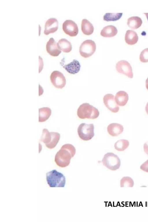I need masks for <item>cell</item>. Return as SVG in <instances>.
Segmentation results:
<instances>
[{
	"label": "cell",
	"mask_w": 148,
	"mask_h": 222,
	"mask_svg": "<svg viewBox=\"0 0 148 222\" xmlns=\"http://www.w3.org/2000/svg\"><path fill=\"white\" fill-rule=\"evenodd\" d=\"M96 49V45L95 42L91 40H87L81 45L79 52L81 56L86 58L92 55Z\"/></svg>",
	"instance_id": "6"
},
{
	"label": "cell",
	"mask_w": 148,
	"mask_h": 222,
	"mask_svg": "<svg viewBox=\"0 0 148 222\" xmlns=\"http://www.w3.org/2000/svg\"><path fill=\"white\" fill-rule=\"evenodd\" d=\"M114 99L118 105L123 106L127 103L128 100L129 96L126 92L124 91H120L117 92Z\"/></svg>",
	"instance_id": "15"
},
{
	"label": "cell",
	"mask_w": 148,
	"mask_h": 222,
	"mask_svg": "<svg viewBox=\"0 0 148 222\" xmlns=\"http://www.w3.org/2000/svg\"><path fill=\"white\" fill-rule=\"evenodd\" d=\"M145 83L146 88L148 90V77L146 80Z\"/></svg>",
	"instance_id": "31"
},
{
	"label": "cell",
	"mask_w": 148,
	"mask_h": 222,
	"mask_svg": "<svg viewBox=\"0 0 148 222\" xmlns=\"http://www.w3.org/2000/svg\"><path fill=\"white\" fill-rule=\"evenodd\" d=\"M62 66L68 72L72 74L78 73L80 71L81 67L79 62L75 59L73 60L71 62Z\"/></svg>",
	"instance_id": "14"
},
{
	"label": "cell",
	"mask_w": 148,
	"mask_h": 222,
	"mask_svg": "<svg viewBox=\"0 0 148 222\" xmlns=\"http://www.w3.org/2000/svg\"><path fill=\"white\" fill-rule=\"evenodd\" d=\"M129 145V142L128 140L122 139L117 141L114 144V147L118 151H123L126 149Z\"/></svg>",
	"instance_id": "23"
},
{
	"label": "cell",
	"mask_w": 148,
	"mask_h": 222,
	"mask_svg": "<svg viewBox=\"0 0 148 222\" xmlns=\"http://www.w3.org/2000/svg\"><path fill=\"white\" fill-rule=\"evenodd\" d=\"M94 125L93 124L81 123L77 128L79 137L82 140L87 141L91 140L94 136Z\"/></svg>",
	"instance_id": "5"
},
{
	"label": "cell",
	"mask_w": 148,
	"mask_h": 222,
	"mask_svg": "<svg viewBox=\"0 0 148 222\" xmlns=\"http://www.w3.org/2000/svg\"><path fill=\"white\" fill-rule=\"evenodd\" d=\"M58 28V21L55 18H50L45 22L44 34L47 35L53 33L57 31Z\"/></svg>",
	"instance_id": "11"
},
{
	"label": "cell",
	"mask_w": 148,
	"mask_h": 222,
	"mask_svg": "<svg viewBox=\"0 0 148 222\" xmlns=\"http://www.w3.org/2000/svg\"><path fill=\"white\" fill-rule=\"evenodd\" d=\"M51 139V132H49L46 129L42 130V133L40 140L43 142L45 145L49 143Z\"/></svg>",
	"instance_id": "26"
},
{
	"label": "cell",
	"mask_w": 148,
	"mask_h": 222,
	"mask_svg": "<svg viewBox=\"0 0 148 222\" xmlns=\"http://www.w3.org/2000/svg\"><path fill=\"white\" fill-rule=\"evenodd\" d=\"M144 14H145V15L146 16V17L147 18V19L148 21V13H144Z\"/></svg>",
	"instance_id": "32"
},
{
	"label": "cell",
	"mask_w": 148,
	"mask_h": 222,
	"mask_svg": "<svg viewBox=\"0 0 148 222\" xmlns=\"http://www.w3.org/2000/svg\"><path fill=\"white\" fill-rule=\"evenodd\" d=\"M145 110L147 114L148 115V102L147 103L146 106Z\"/></svg>",
	"instance_id": "30"
},
{
	"label": "cell",
	"mask_w": 148,
	"mask_h": 222,
	"mask_svg": "<svg viewBox=\"0 0 148 222\" xmlns=\"http://www.w3.org/2000/svg\"><path fill=\"white\" fill-rule=\"evenodd\" d=\"M76 149L72 144L63 145L56 155L55 161L57 164L62 167L69 165L71 159L75 155Z\"/></svg>",
	"instance_id": "1"
},
{
	"label": "cell",
	"mask_w": 148,
	"mask_h": 222,
	"mask_svg": "<svg viewBox=\"0 0 148 222\" xmlns=\"http://www.w3.org/2000/svg\"><path fill=\"white\" fill-rule=\"evenodd\" d=\"M50 79L54 86L58 88H62L66 84L64 76L62 73L58 71H54L51 73Z\"/></svg>",
	"instance_id": "7"
},
{
	"label": "cell",
	"mask_w": 148,
	"mask_h": 222,
	"mask_svg": "<svg viewBox=\"0 0 148 222\" xmlns=\"http://www.w3.org/2000/svg\"><path fill=\"white\" fill-rule=\"evenodd\" d=\"M116 68L118 73L123 74L130 78L133 77L132 67L127 61L123 60L119 61L116 64Z\"/></svg>",
	"instance_id": "8"
},
{
	"label": "cell",
	"mask_w": 148,
	"mask_h": 222,
	"mask_svg": "<svg viewBox=\"0 0 148 222\" xmlns=\"http://www.w3.org/2000/svg\"><path fill=\"white\" fill-rule=\"evenodd\" d=\"M81 29L84 34L89 35L93 33L94 29L91 23L86 19H84L82 22Z\"/></svg>",
	"instance_id": "19"
},
{
	"label": "cell",
	"mask_w": 148,
	"mask_h": 222,
	"mask_svg": "<svg viewBox=\"0 0 148 222\" xmlns=\"http://www.w3.org/2000/svg\"><path fill=\"white\" fill-rule=\"evenodd\" d=\"M114 95L111 94L106 95L103 98V101L106 107L114 113L118 112L119 107L116 104Z\"/></svg>",
	"instance_id": "10"
},
{
	"label": "cell",
	"mask_w": 148,
	"mask_h": 222,
	"mask_svg": "<svg viewBox=\"0 0 148 222\" xmlns=\"http://www.w3.org/2000/svg\"><path fill=\"white\" fill-rule=\"evenodd\" d=\"M138 39V35L135 31L130 30L126 31L125 40L127 44L132 45L135 44L137 42Z\"/></svg>",
	"instance_id": "16"
},
{
	"label": "cell",
	"mask_w": 148,
	"mask_h": 222,
	"mask_svg": "<svg viewBox=\"0 0 148 222\" xmlns=\"http://www.w3.org/2000/svg\"><path fill=\"white\" fill-rule=\"evenodd\" d=\"M46 179L50 187H64L66 184V179L64 175L55 169L46 173Z\"/></svg>",
	"instance_id": "2"
},
{
	"label": "cell",
	"mask_w": 148,
	"mask_h": 222,
	"mask_svg": "<svg viewBox=\"0 0 148 222\" xmlns=\"http://www.w3.org/2000/svg\"><path fill=\"white\" fill-rule=\"evenodd\" d=\"M123 13H106L103 16V19L107 21H115L120 19Z\"/></svg>",
	"instance_id": "24"
},
{
	"label": "cell",
	"mask_w": 148,
	"mask_h": 222,
	"mask_svg": "<svg viewBox=\"0 0 148 222\" xmlns=\"http://www.w3.org/2000/svg\"><path fill=\"white\" fill-rule=\"evenodd\" d=\"M51 110L48 107H43L39 109V122H43L47 120L51 115Z\"/></svg>",
	"instance_id": "21"
},
{
	"label": "cell",
	"mask_w": 148,
	"mask_h": 222,
	"mask_svg": "<svg viewBox=\"0 0 148 222\" xmlns=\"http://www.w3.org/2000/svg\"><path fill=\"white\" fill-rule=\"evenodd\" d=\"M107 131L109 134L112 136H116L122 133L123 127L121 124L116 123H112L107 127Z\"/></svg>",
	"instance_id": "13"
},
{
	"label": "cell",
	"mask_w": 148,
	"mask_h": 222,
	"mask_svg": "<svg viewBox=\"0 0 148 222\" xmlns=\"http://www.w3.org/2000/svg\"><path fill=\"white\" fill-rule=\"evenodd\" d=\"M102 162L107 168L112 171L119 169L121 165V161L119 157L111 152L108 153L104 155Z\"/></svg>",
	"instance_id": "4"
},
{
	"label": "cell",
	"mask_w": 148,
	"mask_h": 222,
	"mask_svg": "<svg viewBox=\"0 0 148 222\" xmlns=\"http://www.w3.org/2000/svg\"><path fill=\"white\" fill-rule=\"evenodd\" d=\"M118 32L116 27L112 25L105 27L101 30L100 34L105 37H111L115 36Z\"/></svg>",
	"instance_id": "17"
},
{
	"label": "cell",
	"mask_w": 148,
	"mask_h": 222,
	"mask_svg": "<svg viewBox=\"0 0 148 222\" xmlns=\"http://www.w3.org/2000/svg\"><path fill=\"white\" fill-rule=\"evenodd\" d=\"M143 149L145 152L148 156V141L145 143L144 144Z\"/></svg>",
	"instance_id": "29"
},
{
	"label": "cell",
	"mask_w": 148,
	"mask_h": 222,
	"mask_svg": "<svg viewBox=\"0 0 148 222\" xmlns=\"http://www.w3.org/2000/svg\"><path fill=\"white\" fill-rule=\"evenodd\" d=\"M51 139L50 142L45 145L46 147L50 149L54 148L58 142L60 138V135L56 132H51Z\"/></svg>",
	"instance_id": "22"
},
{
	"label": "cell",
	"mask_w": 148,
	"mask_h": 222,
	"mask_svg": "<svg viewBox=\"0 0 148 222\" xmlns=\"http://www.w3.org/2000/svg\"><path fill=\"white\" fill-rule=\"evenodd\" d=\"M99 112L98 110L88 103H83L78 108L77 114L81 119H94L99 116Z\"/></svg>",
	"instance_id": "3"
},
{
	"label": "cell",
	"mask_w": 148,
	"mask_h": 222,
	"mask_svg": "<svg viewBox=\"0 0 148 222\" xmlns=\"http://www.w3.org/2000/svg\"><path fill=\"white\" fill-rule=\"evenodd\" d=\"M62 29L66 34L71 37L77 36L78 33L77 24L71 20L65 21L62 24Z\"/></svg>",
	"instance_id": "9"
},
{
	"label": "cell",
	"mask_w": 148,
	"mask_h": 222,
	"mask_svg": "<svg viewBox=\"0 0 148 222\" xmlns=\"http://www.w3.org/2000/svg\"><path fill=\"white\" fill-rule=\"evenodd\" d=\"M140 169L145 172H148V160L142 164Z\"/></svg>",
	"instance_id": "28"
},
{
	"label": "cell",
	"mask_w": 148,
	"mask_h": 222,
	"mask_svg": "<svg viewBox=\"0 0 148 222\" xmlns=\"http://www.w3.org/2000/svg\"><path fill=\"white\" fill-rule=\"evenodd\" d=\"M47 52L51 56H57L61 52V51L58 47L57 43L54 38H50L46 45Z\"/></svg>",
	"instance_id": "12"
},
{
	"label": "cell",
	"mask_w": 148,
	"mask_h": 222,
	"mask_svg": "<svg viewBox=\"0 0 148 222\" xmlns=\"http://www.w3.org/2000/svg\"><path fill=\"white\" fill-rule=\"evenodd\" d=\"M142 23L141 19L137 16H133L127 19V25L131 28L136 29L139 28Z\"/></svg>",
	"instance_id": "20"
},
{
	"label": "cell",
	"mask_w": 148,
	"mask_h": 222,
	"mask_svg": "<svg viewBox=\"0 0 148 222\" xmlns=\"http://www.w3.org/2000/svg\"><path fill=\"white\" fill-rule=\"evenodd\" d=\"M57 45L60 50L65 53H69L72 50L71 43L65 38L60 39L57 43Z\"/></svg>",
	"instance_id": "18"
},
{
	"label": "cell",
	"mask_w": 148,
	"mask_h": 222,
	"mask_svg": "<svg viewBox=\"0 0 148 222\" xmlns=\"http://www.w3.org/2000/svg\"><path fill=\"white\" fill-rule=\"evenodd\" d=\"M139 58L140 61L142 62H148V48L145 49L142 51Z\"/></svg>",
	"instance_id": "27"
},
{
	"label": "cell",
	"mask_w": 148,
	"mask_h": 222,
	"mask_svg": "<svg viewBox=\"0 0 148 222\" xmlns=\"http://www.w3.org/2000/svg\"><path fill=\"white\" fill-rule=\"evenodd\" d=\"M134 185V181L131 177H124L120 180L121 187H132Z\"/></svg>",
	"instance_id": "25"
}]
</instances>
